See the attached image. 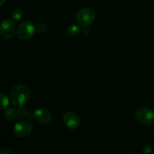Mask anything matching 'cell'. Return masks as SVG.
I'll list each match as a JSON object with an SVG mask.
<instances>
[{"label":"cell","mask_w":154,"mask_h":154,"mask_svg":"<svg viewBox=\"0 0 154 154\" xmlns=\"http://www.w3.org/2000/svg\"><path fill=\"white\" fill-rule=\"evenodd\" d=\"M35 29L36 32H38L43 33L47 31L48 26H47L46 24L44 23H38L35 26Z\"/></svg>","instance_id":"5bb4252c"},{"label":"cell","mask_w":154,"mask_h":154,"mask_svg":"<svg viewBox=\"0 0 154 154\" xmlns=\"http://www.w3.org/2000/svg\"><path fill=\"white\" fill-rule=\"evenodd\" d=\"M96 19V13L89 8H81L76 14V21L81 26L87 27L91 25Z\"/></svg>","instance_id":"7a4b0ae2"},{"label":"cell","mask_w":154,"mask_h":154,"mask_svg":"<svg viewBox=\"0 0 154 154\" xmlns=\"http://www.w3.org/2000/svg\"><path fill=\"white\" fill-rule=\"evenodd\" d=\"M135 118L140 123L150 125L154 123V112L147 108H140L135 111Z\"/></svg>","instance_id":"277c9868"},{"label":"cell","mask_w":154,"mask_h":154,"mask_svg":"<svg viewBox=\"0 0 154 154\" xmlns=\"http://www.w3.org/2000/svg\"><path fill=\"white\" fill-rule=\"evenodd\" d=\"M0 99H1V105H0V109L4 110L8 107L9 103H10V99H8L7 96L5 93H0Z\"/></svg>","instance_id":"4fadbf2b"},{"label":"cell","mask_w":154,"mask_h":154,"mask_svg":"<svg viewBox=\"0 0 154 154\" xmlns=\"http://www.w3.org/2000/svg\"><path fill=\"white\" fill-rule=\"evenodd\" d=\"M34 119L39 123L48 125L52 120V114L48 110L45 108H38L33 112Z\"/></svg>","instance_id":"ba28073f"},{"label":"cell","mask_w":154,"mask_h":154,"mask_svg":"<svg viewBox=\"0 0 154 154\" xmlns=\"http://www.w3.org/2000/svg\"><path fill=\"white\" fill-rule=\"evenodd\" d=\"M30 93L29 89L24 85H17L10 92V99L12 105L15 107H23L28 102Z\"/></svg>","instance_id":"6da1fadb"},{"label":"cell","mask_w":154,"mask_h":154,"mask_svg":"<svg viewBox=\"0 0 154 154\" xmlns=\"http://www.w3.org/2000/svg\"><path fill=\"white\" fill-rule=\"evenodd\" d=\"M17 113L18 117L20 119H26L28 120H32L34 118L33 114H30L25 108H23V106L18 108Z\"/></svg>","instance_id":"9c48e42d"},{"label":"cell","mask_w":154,"mask_h":154,"mask_svg":"<svg viewBox=\"0 0 154 154\" xmlns=\"http://www.w3.org/2000/svg\"><path fill=\"white\" fill-rule=\"evenodd\" d=\"M5 2V0H1V2H0V5H2L4 4Z\"/></svg>","instance_id":"e0dca14e"},{"label":"cell","mask_w":154,"mask_h":154,"mask_svg":"<svg viewBox=\"0 0 154 154\" xmlns=\"http://www.w3.org/2000/svg\"><path fill=\"white\" fill-rule=\"evenodd\" d=\"M35 26L30 21L21 23L17 29V35L21 40H28L35 33Z\"/></svg>","instance_id":"3957f363"},{"label":"cell","mask_w":154,"mask_h":154,"mask_svg":"<svg viewBox=\"0 0 154 154\" xmlns=\"http://www.w3.org/2000/svg\"><path fill=\"white\" fill-rule=\"evenodd\" d=\"M152 147H146L144 149V150H143V153H150V152H152Z\"/></svg>","instance_id":"2e32d148"},{"label":"cell","mask_w":154,"mask_h":154,"mask_svg":"<svg viewBox=\"0 0 154 154\" xmlns=\"http://www.w3.org/2000/svg\"><path fill=\"white\" fill-rule=\"evenodd\" d=\"M1 35L6 40H10L14 36L15 32H17L16 25L13 20L5 19L2 20L0 27Z\"/></svg>","instance_id":"5b68a950"},{"label":"cell","mask_w":154,"mask_h":154,"mask_svg":"<svg viewBox=\"0 0 154 154\" xmlns=\"http://www.w3.org/2000/svg\"><path fill=\"white\" fill-rule=\"evenodd\" d=\"M1 154H15V152L10 148H3L0 151Z\"/></svg>","instance_id":"9a60e30c"},{"label":"cell","mask_w":154,"mask_h":154,"mask_svg":"<svg viewBox=\"0 0 154 154\" xmlns=\"http://www.w3.org/2000/svg\"><path fill=\"white\" fill-rule=\"evenodd\" d=\"M5 118L8 121H12L14 120L17 117H18L17 109L14 108H10L6 110V111L4 114Z\"/></svg>","instance_id":"30bf717a"},{"label":"cell","mask_w":154,"mask_h":154,"mask_svg":"<svg viewBox=\"0 0 154 154\" xmlns=\"http://www.w3.org/2000/svg\"><path fill=\"white\" fill-rule=\"evenodd\" d=\"M81 27L75 24L70 25L67 29V34L71 37H76L81 33Z\"/></svg>","instance_id":"8fae6325"},{"label":"cell","mask_w":154,"mask_h":154,"mask_svg":"<svg viewBox=\"0 0 154 154\" xmlns=\"http://www.w3.org/2000/svg\"><path fill=\"white\" fill-rule=\"evenodd\" d=\"M63 121L65 126L71 130H75L78 129L81 123L79 117L75 113L72 111H68L63 114Z\"/></svg>","instance_id":"52a82bcc"},{"label":"cell","mask_w":154,"mask_h":154,"mask_svg":"<svg viewBox=\"0 0 154 154\" xmlns=\"http://www.w3.org/2000/svg\"><path fill=\"white\" fill-rule=\"evenodd\" d=\"M23 12L20 8H14L11 12V17L12 20L15 21L20 20L23 17Z\"/></svg>","instance_id":"7c38bea8"},{"label":"cell","mask_w":154,"mask_h":154,"mask_svg":"<svg viewBox=\"0 0 154 154\" xmlns=\"http://www.w3.org/2000/svg\"><path fill=\"white\" fill-rule=\"evenodd\" d=\"M32 132V126L26 120L19 121L14 126V133L18 138H26Z\"/></svg>","instance_id":"8992f818"}]
</instances>
